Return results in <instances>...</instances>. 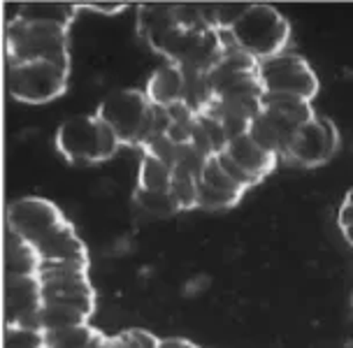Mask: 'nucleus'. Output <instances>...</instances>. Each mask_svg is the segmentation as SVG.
I'll list each match as a JSON object with an SVG mask.
<instances>
[{
	"label": "nucleus",
	"mask_w": 353,
	"mask_h": 348,
	"mask_svg": "<svg viewBox=\"0 0 353 348\" xmlns=\"http://www.w3.org/2000/svg\"><path fill=\"white\" fill-rule=\"evenodd\" d=\"M121 139L98 114H79L63 121L56 130V149L70 165L86 167L105 163L121 149Z\"/></svg>",
	"instance_id": "nucleus-1"
},
{
	"label": "nucleus",
	"mask_w": 353,
	"mask_h": 348,
	"mask_svg": "<svg viewBox=\"0 0 353 348\" xmlns=\"http://www.w3.org/2000/svg\"><path fill=\"white\" fill-rule=\"evenodd\" d=\"M98 119L105 121L125 147H144L156 135L159 107L151 105L140 88H119L98 107Z\"/></svg>",
	"instance_id": "nucleus-2"
},
{
	"label": "nucleus",
	"mask_w": 353,
	"mask_h": 348,
	"mask_svg": "<svg viewBox=\"0 0 353 348\" xmlns=\"http://www.w3.org/2000/svg\"><path fill=\"white\" fill-rule=\"evenodd\" d=\"M5 44L8 63L52 61L70 65V28L56 23L23 21L14 17L5 30Z\"/></svg>",
	"instance_id": "nucleus-3"
},
{
	"label": "nucleus",
	"mask_w": 353,
	"mask_h": 348,
	"mask_svg": "<svg viewBox=\"0 0 353 348\" xmlns=\"http://www.w3.org/2000/svg\"><path fill=\"white\" fill-rule=\"evenodd\" d=\"M232 44L256 61H268L283 54L291 40V23L272 5L251 3L249 12L228 30Z\"/></svg>",
	"instance_id": "nucleus-4"
},
{
	"label": "nucleus",
	"mask_w": 353,
	"mask_h": 348,
	"mask_svg": "<svg viewBox=\"0 0 353 348\" xmlns=\"http://www.w3.org/2000/svg\"><path fill=\"white\" fill-rule=\"evenodd\" d=\"M70 65L52 61L8 63V93L23 105L54 103L68 91Z\"/></svg>",
	"instance_id": "nucleus-5"
},
{
	"label": "nucleus",
	"mask_w": 353,
	"mask_h": 348,
	"mask_svg": "<svg viewBox=\"0 0 353 348\" xmlns=\"http://www.w3.org/2000/svg\"><path fill=\"white\" fill-rule=\"evenodd\" d=\"M37 278L44 302H61L86 314H96V290L88 281V265L81 263H42Z\"/></svg>",
	"instance_id": "nucleus-6"
},
{
	"label": "nucleus",
	"mask_w": 353,
	"mask_h": 348,
	"mask_svg": "<svg viewBox=\"0 0 353 348\" xmlns=\"http://www.w3.org/2000/svg\"><path fill=\"white\" fill-rule=\"evenodd\" d=\"M261 84L265 93H281V96H295L312 103L319 96V77L298 54H279L274 59L261 63Z\"/></svg>",
	"instance_id": "nucleus-7"
},
{
	"label": "nucleus",
	"mask_w": 353,
	"mask_h": 348,
	"mask_svg": "<svg viewBox=\"0 0 353 348\" xmlns=\"http://www.w3.org/2000/svg\"><path fill=\"white\" fill-rule=\"evenodd\" d=\"M68 223L70 221L59 205L47 198H37V195L19 198L8 207V230L33 246Z\"/></svg>",
	"instance_id": "nucleus-8"
},
{
	"label": "nucleus",
	"mask_w": 353,
	"mask_h": 348,
	"mask_svg": "<svg viewBox=\"0 0 353 348\" xmlns=\"http://www.w3.org/2000/svg\"><path fill=\"white\" fill-rule=\"evenodd\" d=\"M339 149V132L330 119H314L312 123L291 137L286 158H291L302 167H319L330 161Z\"/></svg>",
	"instance_id": "nucleus-9"
},
{
	"label": "nucleus",
	"mask_w": 353,
	"mask_h": 348,
	"mask_svg": "<svg viewBox=\"0 0 353 348\" xmlns=\"http://www.w3.org/2000/svg\"><path fill=\"white\" fill-rule=\"evenodd\" d=\"M44 305L42 283L37 276H5V325L40 330Z\"/></svg>",
	"instance_id": "nucleus-10"
},
{
	"label": "nucleus",
	"mask_w": 353,
	"mask_h": 348,
	"mask_svg": "<svg viewBox=\"0 0 353 348\" xmlns=\"http://www.w3.org/2000/svg\"><path fill=\"white\" fill-rule=\"evenodd\" d=\"M33 249L37 251L42 263H81L88 265V251L86 244L81 242L77 235V227L72 225V221L68 225L59 227L49 237H44L42 242H37Z\"/></svg>",
	"instance_id": "nucleus-11"
},
{
	"label": "nucleus",
	"mask_w": 353,
	"mask_h": 348,
	"mask_svg": "<svg viewBox=\"0 0 353 348\" xmlns=\"http://www.w3.org/2000/svg\"><path fill=\"white\" fill-rule=\"evenodd\" d=\"M298 130H293L291 125H286L279 116L261 110V114L251 121L247 135L254 139L261 149H265L268 154H272L276 158H286L288 144H291V137Z\"/></svg>",
	"instance_id": "nucleus-12"
},
{
	"label": "nucleus",
	"mask_w": 353,
	"mask_h": 348,
	"mask_svg": "<svg viewBox=\"0 0 353 348\" xmlns=\"http://www.w3.org/2000/svg\"><path fill=\"white\" fill-rule=\"evenodd\" d=\"M223 151L244 170V172H249L251 176H254L258 183H261L265 176L272 174L276 163H279V158L268 154L265 149H261L249 135H239L235 139H230L228 147H225Z\"/></svg>",
	"instance_id": "nucleus-13"
},
{
	"label": "nucleus",
	"mask_w": 353,
	"mask_h": 348,
	"mask_svg": "<svg viewBox=\"0 0 353 348\" xmlns=\"http://www.w3.org/2000/svg\"><path fill=\"white\" fill-rule=\"evenodd\" d=\"M144 93H147L151 105L163 107V110L181 103L184 100V70H181V65H174V63L161 65L149 77Z\"/></svg>",
	"instance_id": "nucleus-14"
},
{
	"label": "nucleus",
	"mask_w": 353,
	"mask_h": 348,
	"mask_svg": "<svg viewBox=\"0 0 353 348\" xmlns=\"http://www.w3.org/2000/svg\"><path fill=\"white\" fill-rule=\"evenodd\" d=\"M176 26L174 17V3H142L137 5V35L144 40L151 49L156 42L168 33L170 28Z\"/></svg>",
	"instance_id": "nucleus-15"
},
{
	"label": "nucleus",
	"mask_w": 353,
	"mask_h": 348,
	"mask_svg": "<svg viewBox=\"0 0 353 348\" xmlns=\"http://www.w3.org/2000/svg\"><path fill=\"white\" fill-rule=\"evenodd\" d=\"M261 110L279 116L281 121L286 125H291L293 130H300L302 125L312 123L314 119H316L309 100H302L295 96H281V93H265Z\"/></svg>",
	"instance_id": "nucleus-16"
},
{
	"label": "nucleus",
	"mask_w": 353,
	"mask_h": 348,
	"mask_svg": "<svg viewBox=\"0 0 353 348\" xmlns=\"http://www.w3.org/2000/svg\"><path fill=\"white\" fill-rule=\"evenodd\" d=\"M40 265L42 260L33 244L8 230L5 235V276H37Z\"/></svg>",
	"instance_id": "nucleus-17"
},
{
	"label": "nucleus",
	"mask_w": 353,
	"mask_h": 348,
	"mask_svg": "<svg viewBox=\"0 0 353 348\" xmlns=\"http://www.w3.org/2000/svg\"><path fill=\"white\" fill-rule=\"evenodd\" d=\"M77 12V3H21L14 17L23 19V21L56 23V26L70 28Z\"/></svg>",
	"instance_id": "nucleus-18"
},
{
	"label": "nucleus",
	"mask_w": 353,
	"mask_h": 348,
	"mask_svg": "<svg viewBox=\"0 0 353 348\" xmlns=\"http://www.w3.org/2000/svg\"><path fill=\"white\" fill-rule=\"evenodd\" d=\"M88 318H91V314H86L84 309L61 305V302H44L40 311V330L54 332L65 330V327L88 325Z\"/></svg>",
	"instance_id": "nucleus-19"
},
{
	"label": "nucleus",
	"mask_w": 353,
	"mask_h": 348,
	"mask_svg": "<svg viewBox=\"0 0 353 348\" xmlns=\"http://www.w3.org/2000/svg\"><path fill=\"white\" fill-rule=\"evenodd\" d=\"M174 179V172L170 170L165 163H161L159 158L142 154L140 170H137V188L149 193H161L170 191Z\"/></svg>",
	"instance_id": "nucleus-20"
},
{
	"label": "nucleus",
	"mask_w": 353,
	"mask_h": 348,
	"mask_svg": "<svg viewBox=\"0 0 353 348\" xmlns=\"http://www.w3.org/2000/svg\"><path fill=\"white\" fill-rule=\"evenodd\" d=\"M132 202H135L144 214L156 216V218H172V216H176V214H181L174 195L170 191L149 193V191H142V188L135 186V191H132Z\"/></svg>",
	"instance_id": "nucleus-21"
},
{
	"label": "nucleus",
	"mask_w": 353,
	"mask_h": 348,
	"mask_svg": "<svg viewBox=\"0 0 353 348\" xmlns=\"http://www.w3.org/2000/svg\"><path fill=\"white\" fill-rule=\"evenodd\" d=\"M93 325H77L65 327V330L44 332V348H91L93 339L98 337Z\"/></svg>",
	"instance_id": "nucleus-22"
},
{
	"label": "nucleus",
	"mask_w": 353,
	"mask_h": 348,
	"mask_svg": "<svg viewBox=\"0 0 353 348\" xmlns=\"http://www.w3.org/2000/svg\"><path fill=\"white\" fill-rule=\"evenodd\" d=\"M198 181H203V183H207V186L216 188V191H221V193L239 195V198H244V193H247L242 186H239V183H235L228 174L223 172V167L219 165L216 156L207 158V163H205V167H203V174H200Z\"/></svg>",
	"instance_id": "nucleus-23"
},
{
	"label": "nucleus",
	"mask_w": 353,
	"mask_h": 348,
	"mask_svg": "<svg viewBox=\"0 0 353 348\" xmlns=\"http://www.w3.org/2000/svg\"><path fill=\"white\" fill-rule=\"evenodd\" d=\"M142 154L159 158L161 163H165V165L174 172L176 163H179L181 147H179V144H174L168 135H154V137H151L149 142L142 147Z\"/></svg>",
	"instance_id": "nucleus-24"
},
{
	"label": "nucleus",
	"mask_w": 353,
	"mask_h": 348,
	"mask_svg": "<svg viewBox=\"0 0 353 348\" xmlns=\"http://www.w3.org/2000/svg\"><path fill=\"white\" fill-rule=\"evenodd\" d=\"M242 200L239 195L221 193L216 188L207 186V183L198 181V209H207V212H221V209H230Z\"/></svg>",
	"instance_id": "nucleus-25"
},
{
	"label": "nucleus",
	"mask_w": 353,
	"mask_h": 348,
	"mask_svg": "<svg viewBox=\"0 0 353 348\" xmlns=\"http://www.w3.org/2000/svg\"><path fill=\"white\" fill-rule=\"evenodd\" d=\"M5 348H44V332L5 325Z\"/></svg>",
	"instance_id": "nucleus-26"
},
{
	"label": "nucleus",
	"mask_w": 353,
	"mask_h": 348,
	"mask_svg": "<svg viewBox=\"0 0 353 348\" xmlns=\"http://www.w3.org/2000/svg\"><path fill=\"white\" fill-rule=\"evenodd\" d=\"M170 193L174 195V200L181 212L198 209V179H193V176H176L174 174Z\"/></svg>",
	"instance_id": "nucleus-27"
},
{
	"label": "nucleus",
	"mask_w": 353,
	"mask_h": 348,
	"mask_svg": "<svg viewBox=\"0 0 353 348\" xmlns=\"http://www.w3.org/2000/svg\"><path fill=\"white\" fill-rule=\"evenodd\" d=\"M216 161H219V165L223 167V172L228 174L235 183H239V186H242L244 191H249V188L258 186V181L254 179V176H251L249 172H244V170L239 167L237 163L232 161V158H230L228 154H225V151H221V154H216Z\"/></svg>",
	"instance_id": "nucleus-28"
},
{
	"label": "nucleus",
	"mask_w": 353,
	"mask_h": 348,
	"mask_svg": "<svg viewBox=\"0 0 353 348\" xmlns=\"http://www.w3.org/2000/svg\"><path fill=\"white\" fill-rule=\"evenodd\" d=\"M337 225L342 230V235L346 237V242L353 244V188L346 193L342 207L337 212Z\"/></svg>",
	"instance_id": "nucleus-29"
},
{
	"label": "nucleus",
	"mask_w": 353,
	"mask_h": 348,
	"mask_svg": "<svg viewBox=\"0 0 353 348\" xmlns=\"http://www.w3.org/2000/svg\"><path fill=\"white\" fill-rule=\"evenodd\" d=\"M93 10V12H103V14H119V12L128 10V3H79V10Z\"/></svg>",
	"instance_id": "nucleus-30"
},
{
	"label": "nucleus",
	"mask_w": 353,
	"mask_h": 348,
	"mask_svg": "<svg viewBox=\"0 0 353 348\" xmlns=\"http://www.w3.org/2000/svg\"><path fill=\"white\" fill-rule=\"evenodd\" d=\"M130 334L137 339V344H140V348H161V341H163V339H159L156 334H151V332H147V330H142V327H132Z\"/></svg>",
	"instance_id": "nucleus-31"
},
{
	"label": "nucleus",
	"mask_w": 353,
	"mask_h": 348,
	"mask_svg": "<svg viewBox=\"0 0 353 348\" xmlns=\"http://www.w3.org/2000/svg\"><path fill=\"white\" fill-rule=\"evenodd\" d=\"M161 348H200V346H195L193 341L181 339V337H168L161 341Z\"/></svg>",
	"instance_id": "nucleus-32"
},
{
	"label": "nucleus",
	"mask_w": 353,
	"mask_h": 348,
	"mask_svg": "<svg viewBox=\"0 0 353 348\" xmlns=\"http://www.w3.org/2000/svg\"><path fill=\"white\" fill-rule=\"evenodd\" d=\"M117 348H140V344H137V339L130 334V330H125L121 334H117Z\"/></svg>",
	"instance_id": "nucleus-33"
},
{
	"label": "nucleus",
	"mask_w": 353,
	"mask_h": 348,
	"mask_svg": "<svg viewBox=\"0 0 353 348\" xmlns=\"http://www.w3.org/2000/svg\"><path fill=\"white\" fill-rule=\"evenodd\" d=\"M100 348H117V337H107Z\"/></svg>",
	"instance_id": "nucleus-34"
}]
</instances>
